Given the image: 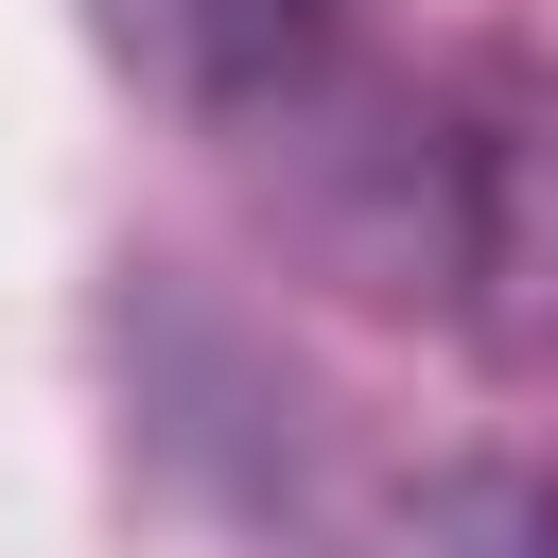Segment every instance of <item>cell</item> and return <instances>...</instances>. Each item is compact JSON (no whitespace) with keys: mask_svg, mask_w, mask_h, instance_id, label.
<instances>
[{"mask_svg":"<svg viewBox=\"0 0 558 558\" xmlns=\"http://www.w3.org/2000/svg\"><path fill=\"white\" fill-rule=\"evenodd\" d=\"M436 296L471 314V349L506 384H558V70H488L471 122L436 140Z\"/></svg>","mask_w":558,"mask_h":558,"instance_id":"1","label":"cell"},{"mask_svg":"<svg viewBox=\"0 0 558 558\" xmlns=\"http://www.w3.org/2000/svg\"><path fill=\"white\" fill-rule=\"evenodd\" d=\"M87 52L157 122H279L349 52V0H87Z\"/></svg>","mask_w":558,"mask_h":558,"instance_id":"2","label":"cell"}]
</instances>
